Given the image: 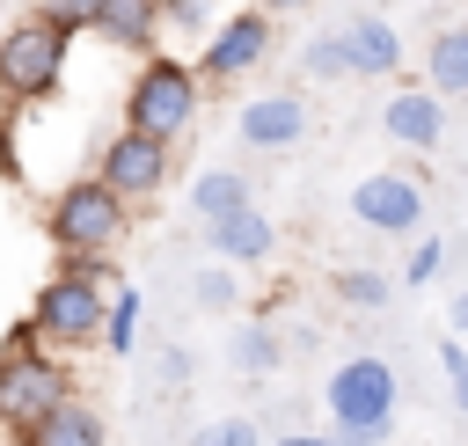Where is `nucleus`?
<instances>
[{"instance_id":"f257e3e1","label":"nucleus","mask_w":468,"mask_h":446,"mask_svg":"<svg viewBox=\"0 0 468 446\" xmlns=\"http://www.w3.org/2000/svg\"><path fill=\"white\" fill-rule=\"evenodd\" d=\"M117 285H124V278L110 271V256H66V263L37 285V300H29V322H37L44 351H58V358L102 351V322H110Z\"/></svg>"},{"instance_id":"f03ea898","label":"nucleus","mask_w":468,"mask_h":446,"mask_svg":"<svg viewBox=\"0 0 468 446\" xmlns=\"http://www.w3.org/2000/svg\"><path fill=\"white\" fill-rule=\"evenodd\" d=\"M73 395H80V388H73V358L44 351V336H37L29 314L7 322V336H0V424H7V431H29V424H44L58 402H73Z\"/></svg>"},{"instance_id":"7ed1b4c3","label":"nucleus","mask_w":468,"mask_h":446,"mask_svg":"<svg viewBox=\"0 0 468 446\" xmlns=\"http://www.w3.org/2000/svg\"><path fill=\"white\" fill-rule=\"evenodd\" d=\"M197 110H205V73H197V58L154 51V58H139V73L124 80V124L146 132V139H168V146H176V139L197 124Z\"/></svg>"},{"instance_id":"20e7f679","label":"nucleus","mask_w":468,"mask_h":446,"mask_svg":"<svg viewBox=\"0 0 468 446\" xmlns=\"http://www.w3.org/2000/svg\"><path fill=\"white\" fill-rule=\"evenodd\" d=\"M44 234H51L58 263H66V256H117V241L132 234V205H124L102 175H73V183L51 190Z\"/></svg>"},{"instance_id":"39448f33","label":"nucleus","mask_w":468,"mask_h":446,"mask_svg":"<svg viewBox=\"0 0 468 446\" xmlns=\"http://www.w3.org/2000/svg\"><path fill=\"white\" fill-rule=\"evenodd\" d=\"M73 37H58L44 15H22L0 29V102H51L66 88Z\"/></svg>"},{"instance_id":"423d86ee","label":"nucleus","mask_w":468,"mask_h":446,"mask_svg":"<svg viewBox=\"0 0 468 446\" xmlns=\"http://www.w3.org/2000/svg\"><path fill=\"white\" fill-rule=\"evenodd\" d=\"M322 402H329V431H395V402H402V380L380 351H351L329 380H322Z\"/></svg>"},{"instance_id":"0eeeda50","label":"nucleus","mask_w":468,"mask_h":446,"mask_svg":"<svg viewBox=\"0 0 468 446\" xmlns=\"http://www.w3.org/2000/svg\"><path fill=\"white\" fill-rule=\"evenodd\" d=\"M271 44H278V15H263L256 0L234 7V15H219V29H212L205 51H197L205 88H234V80H249V73L271 58Z\"/></svg>"},{"instance_id":"6e6552de","label":"nucleus","mask_w":468,"mask_h":446,"mask_svg":"<svg viewBox=\"0 0 468 446\" xmlns=\"http://www.w3.org/2000/svg\"><path fill=\"white\" fill-rule=\"evenodd\" d=\"M88 175H102L124 205H146V197L168 190V175H176V146H168V139H146V132H132V124H117V132L102 139V154H95Z\"/></svg>"},{"instance_id":"1a4fd4ad","label":"nucleus","mask_w":468,"mask_h":446,"mask_svg":"<svg viewBox=\"0 0 468 446\" xmlns=\"http://www.w3.org/2000/svg\"><path fill=\"white\" fill-rule=\"evenodd\" d=\"M351 219L366 234H417L424 227V183L402 168H373L351 183Z\"/></svg>"},{"instance_id":"9d476101","label":"nucleus","mask_w":468,"mask_h":446,"mask_svg":"<svg viewBox=\"0 0 468 446\" xmlns=\"http://www.w3.org/2000/svg\"><path fill=\"white\" fill-rule=\"evenodd\" d=\"M234 132H241V146H256V154H285V146L307 139V102L285 95V88L249 95V102L234 110Z\"/></svg>"},{"instance_id":"9b49d317","label":"nucleus","mask_w":468,"mask_h":446,"mask_svg":"<svg viewBox=\"0 0 468 446\" xmlns=\"http://www.w3.org/2000/svg\"><path fill=\"white\" fill-rule=\"evenodd\" d=\"M380 132H388L395 146H410V154H431V146L446 139V110H439L431 88H395L388 110H380Z\"/></svg>"},{"instance_id":"f8f14e48","label":"nucleus","mask_w":468,"mask_h":446,"mask_svg":"<svg viewBox=\"0 0 468 446\" xmlns=\"http://www.w3.org/2000/svg\"><path fill=\"white\" fill-rule=\"evenodd\" d=\"M344 44H351V80H380L402 66V37L388 15H351L344 22Z\"/></svg>"},{"instance_id":"ddd939ff","label":"nucleus","mask_w":468,"mask_h":446,"mask_svg":"<svg viewBox=\"0 0 468 446\" xmlns=\"http://www.w3.org/2000/svg\"><path fill=\"white\" fill-rule=\"evenodd\" d=\"M95 37H102L110 51L154 58V44H161V0H110L102 22H95Z\"/></svg>"},{"instance_id":"4468645a","label":"nucleus","mask_w":468,"mask_h":446,"mask_svg":"<svg viewBox=\"0 0 468 446\" xmlns=\"http://www.w3.org/2000/svg\"><path fill=\"white\" fill-rule=\"evenodd\" d=\"M205 241H212L219 263H271V256H278V227H271L256 205L234 212V219H219V227H205Z\"/></svg>"},{"instance_id":"2eb2a0df","label":"nucleus","mask_w":468,"mask_h":446,"mask_svg":"<svg viewBox=\"0 0 468 446\" xmlns=\"http://www.w3.org/2000/svg\"><path fill=\"white\" fill-rule=\"evenodd\" d=\"M22 446H110V424H102V409H95L88 395H73V402H58L44 424H29Z\"/></svg>"},{"instance_id":"dca6fc26","label":"nucleus","mask_w":468,"mask_h":446,"mask_svg":"<svg viewBox=\"0 0 468 446\" xmlns=\"http://www.w3.org/2000/svg\"><path fill=\"white\" fill-rule=\"evenodd\" d=\"M424 88L446 102V95H468V22H446L431 29L424 44Z\"/></svg>"},{"instance_id":"f3484780","label":"nucleus","mask_w":468,"mask_h":446,"mask_svg":"<svg viewBox=\"0 0 468 446\" xmlns=\"http://www.w3.org/2000/svg\"><path fill=\"white\" fill-rule=\"evenodd\" d=\"M249 205H256V190H249L241 168H197V183H190V212H197L205 227H219V219H234V212H249Z\"/></svg>"},{"instance_id":"a211bd4d","label":"nucleus","mask_w":468,"mask_h":446,"mask_svg":"<svg viewBox=\"0 0 468 446\" xmlns=\"http://www.w3.org/2000/svg\"><path fill=\"white\" fill-rule=\"evenodd\" d=\"M227 366H234L241 380H263V373L285 366V336H278L271 322H241V329L227 336Z\"/></svg>"},{"instance_id":"6ab92c4d","label":"nucleus","mask_w":468,"mask_h":446,"mask_svg":"<svg viewBox=\"0 0 468 446\" xmlns=\"http://www.w3.org/2000/svg\"><path fill=\"white\" fill-rule=\"evenodd\" d=\"M139 285H117V300H110V322H102V351L110 358H132L139 351Z\"/></svg>"},{"instance_id":"aec40b11","label":"nucleus","mask_w":468,"mask_h":446,"mask_svg":"<svg viewBox=\"0 0 468 446\" xmlns=\"http://www.w3.org/2000/svg\"><path fill=\"white\" fill-rule=\"evenodd\" d=\"M300 73H307V80H351V44H344V29H322V37H307V51H300Z\"/></svg>"},{"instance_id":"412c9836","label":"nucleus","mask_w":468,"mask_h":446,"mask_svg":"<svg viewBox=\"0 0 468 446\" xmlns=\"http://www.w3.org/2000/svg\"><path fill=\"white\" fill-rule=\"evenodd\" d=\"M329 292H336L344 307H358V314H373V307H388V292H395V285H388L380 271H366V263H351V271H336V278H329Z\"/></svg>"},{"instance_id":"4be33fe9","label":"nucleus","mask_w":468,"mask_h":446,"mask_svg":"<svg viewBox=\"0 0 468 446\" xmlns=\"http://www.w3.org/2000/svg\"><path fill=\"white\" fill-rule=\"evenodd\" d=\"M102 7H110V0H37V15H44L58 37H95Z\"/></svg>"},{"instance_id":"5701e85b","label":"nucleus","mask_w":468,"mask_h":446,"mask_svg":"<svg viewBox=\"0 0 468 446\" xmlns=\"http://www.w3.org/2000/svg\"><path fill=\"white\" fill-rule=\"evenodd\" d=\"M190 300H197L205 314H234V300H241V285H234V263H212V271H197V278H190Z\"/></svg>"},{"instance_id":"b1692460","label":"nucleus","mask_w":468,"mask_h":446,"mask_svg":"<svg viewBox=\"0 0 468 446\" xmlns=\"http://www.w3.org/2000/svg\"><path fill=\"white\" fill-rule=\"evenodd\" d=\"M161 29H176V37H212L219 22H212V0H161Z\"/></svg>"},{"instance_id":"393cba45","label":"nucleus","mask_w":468,"mask_h":446,"mask_svg":"<svg viewBox=\"0 0 468 446\" xmlns=\"http://www.w3.org/2000/svg\"><path fill=\"white\" fill-rule=\"evenodd\" d=\"M439 271H446V241H439V234H424V241L410 249V271H402V278H410V285H431Z\"/></svg>"},{"instance_id":"a878e982","label":"nucleus","mask_w":468,"mask_h":446,"mask_svg":"<svg viewBox=\"0 0 468 446\" xmlns=\"http://www.w3.org/2000/svg\"><path fill=\"white\" fill-rule=\"evenodd\" d=\"M212 439H219V446H263L256 417H219V424H212Z\"/></svg>"},{"instance_id":"bb28decb","label":"nucleus","mask_w":468,"mask_h":446,"mask_svg":"<svg viewBox=\"0 0 468 446\" xmlns=\"http://www.w3.org/2000/svg\"><path fill=\"white\" fill-rule=\"evenodd\" d=\"M161 380H168V388H183V380H190V351H183V344H168V351H161Z\"/></svg>"},{"instance_id":"cd10ccee","label":"nucleus","mask_w":468,"mask_h":446,"mask_svg":"<svg viewBox=\"0 0 468 446\" xmlns=\"http://www.w3.org/2000/svg\"><path fill=\"white\" fill-rule=\"evenodd\" d=\"M439 366H446V380H461V373H468V344L446 336V344H439Z\"/></svg>"},{"instance_id":"c85d7f7f","label":"nucleus","mask_w":468,"mask_h":446,"mask_svg":"<svg viewBox=\"0 0 468 446\" xmlns=\"http://www.w3.org/2000/svg\"><path fill=\"white\" fill-rule=\"evenodd\" d=\"M271 446H336V439H329V431H278Z\"/></svg>"},{"instance_id":"c756f323","label":"nucleus","mask_w":468,"mask_h":446,"mask_svg":"<svg viewBox=\"0 0 468 446\" xmlns=\"http://www.w3.org/2000/svg\"><path fill=\"white\" fill-rule=\"evenodd\" d=\"M263 15H300V7H314V0H256Z\"/></svg>"},{"instance_id":"7c9ffc66","label":"nucleus","mask_w":468,"mask_h":446,"mask_svg":"<svg viewBox=\"0 0 468 446\" xmlns=\"http://www.w3.org/2000/svg\"><path fill=\"white\" fill-rule=\"evenodd\" d=\"M446 314H453V329H468V285L453 292V307H446Z\"/></svg>"},{"instance_id":"2f4dec72","label":"nucleus","mask_w":468,"mask_h":446,"mask_svg":"<svg viewBox=\"0 0 468 446\" xmlns=\"http://www.w3.org/2000/svg\"><path fill=\"white\" fill-rule=\"evenodd\" d=\"M0 175H22V161H15V146H7V132H0Z\"/></svg>"},{"instance_id":"473e14b6","label":"nucleus","mask_w":468,"mask_h":446,"mask_svg":"<svg viewBox=\"0 0 468 446\" xmlns=\"http://www.w3.org/2000/svg\"><path fill=\"white\" fill-rule=\"evenodd\" d=\"M453 409H461V417H468V373H461V380H453Z\"/></svg>"},{"instance_id":"72a5a7b5","label":"nucleus","mask_w":468,"mask_h":446,"mask_svg":"<svg viewBox=\"0 0 468 446\" xmlns=\"http://www.w3.org/2000/svg\"><path fill=\"white\" fill-rule=\"evenodd\" d=\"M190 446H219V439H212V431H197V439H190Z\"/></svg>"},{"instance_id":"f704fd0d","label":"nucleus","mask_w":468,"mask_h":446,"mask_svg":"<svg viewBox=\"0 0 468 446\" xmlns=\"http://www.w3.org/2000/svg\"><path fill=\"white\" fill-rule=\"evenodd\" d=\"M461 7H468V0H461Z\"/></svg>"},{"instance_id":"c9c22d12","label":"nucleus","mask_w":468,"mask_h":446,"mask_svg":"<svg viewBox=\"0 0 468 446\" xmlns=\"http://www.w3.org/2000/svg\"><path fill=\"white\" fill-rule=\"evenodd\" d=\"M0 7H7V0H0Z\"/></svg>"}]
</instances>
